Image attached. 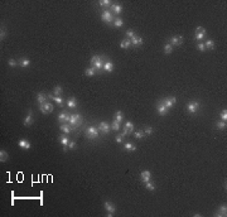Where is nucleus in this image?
Returning a JSON list of instances; mask_svg holds the SVG:
<instances>
[{
  "instance_id": "1",
  "label": "nucleus",
  "mask_w": 227,
  "mask_h": 217,
  "mask_svg": "<svg viewBox=\"0 0 227 217\" xmlns=\"http://www.w3.org/2000/svg\"><path fill=\"white\" fill-rule=\"evenodd\" d=\"M90 63H91V66L94 67L96 71H102L104 69V61H102V57L98 54H95L91 57V60H90Z\"/></svg>"
},
{
  "instance_id": "2",
  "label": "nucleus",
  "mask_w": 227,
  "mask_h": 217,
  "mask_svg": "<svg viewBox=\"0 0 227 217\" xmlns=\"http://www.w3.org/2000/svg\"><path fill=\"white\" fill-rule=\"evenodd\" d=\"M114 15H112V13H111V10H107V9H105L102 13H101V20H102L104 23H106V24H112L114 23Z\"/></svg>"
},
{
  "instance_id": "3",
  "label": "nucleus",
  "mask_w": 227,
  "mask_h": 217,
  "mask_svg": "<svg viewBox=\"0 0 227 217\" xmlns=\"http://www.w3.org/2000/svg\"><path fill=\"white\" fill-rule=\"evenodd\" d=\"M69 125L72 129H76L77 126H80L81 122H82V118H81L80 114H72L71 118H69Z\"/></svg>"
},
{
  "instance_id": "4",
  "label": "nucleus",
  "mask_w": 227,
  "mask_h": 217,
  "mask_svg": "<svg viewBox=\"0 0 227 217\" xmlns=\"http://www.w3.org/2000/svg\"><path fill=\"white\" fill-rule=\"evenodd\" d=\"M53 110H54L53 105H52L51 102H48V101H46L44 104L39 105V111H40L42 114H44V115H48V114L53 112Z\"/></svg>"
},
{
  "instance_id": "5",
  "label": "nucleus",
  "mask_w": 227,
  "mask_h": 217,
  "mask_svg": "<svg viewBox=\"0 0 227 217\" xmlns=\"http://www.w3.org/2000/svg\"><path fill=\"white\" fill-rule=\"evenodd\" d=\"M98 129L95 128V126H88L86 129V136L88 138V139H97L98 138Z\"/></svg>"
},
{
  "instance_id": "6",
  "label": "nucleus",
  "mask_w": 227,
  "mask_h": 217,
  "mask_svg": "<svg viewBox=\"0 0 227 217\" xmlns=\"http://www.w3.org/2000/svg\"><path fill=\"white\" fill-rule=\"evenodd\" d=\"M104 207H105V211L107 212V216L109 217H112L114 216V213L116 212V207H115V204L114 203H111L110 201H106L104 203Z\"/></svg>"
},
{
  "instance_id": "7",
  "label": "nucleus",
  "mask_w": 227,
  "mask_h": 217,
  "mask_svg": "<svg viewBox=\"0 0 227 217\" xmlns=\"http://www.w3.org/2000/svg\"><path fill=\"white\" fill-rule=\"evenodd\" d=\"M199 110V102L198 101H191L187 105V111L189 114H197Z\"/></svg>"
},
{
  "instance_id": "8",
  "label": "nucleus",
  "mask_w": 227,
  "mask_h": 217,
  "mask_svg": "<svg viewBox=\"0 0 227 217\" xmlns=\"http://www.w3.org/2000/svg\"><path fill=\"white\" fill-rule=\"evenodd\" d=\"M156 111H158V114H159L160 116H165V115L168 114V111H169V108L165 106V105L163 104L162 101H159L158 105H156Z\"/></svg>"
},
{
  "instance_id": "9",
  "label": "nucleus",
  "mask_w": 227,
  "mask_h": 217,
  "mask_svg": "<svg viewBox=\"0 0 227 217\" xmlns=\"http://www.w3.org/2000/svg\"><path fill=\"white\" fill-rule=\"evenodd\" d=\"M206 34H207V30L199 25V27H197V32H196V34H194V38H196L197 40H202L203 38L206 37Z\"/></svg>"
},
{
  "instance_id": "10",
  "label": "nucleus",
  "mask_w": 227,
  "mask_h": 217,
  "mask_svg": "<svg viewBox=\"0 0 227 217\" xmlns=\"http://www.w3.org/2000/svg\"><path fill=\"white\" fill-rule=\"evenodd\" d=\"M183 43V37L182 36H173L169 38V44H172L173 47L177 46H182Z\"/></svg>"
},
{
  "instance_id": "11",
  "label": "nucleus",
  "mask_w": 227,
  "mask_h": 217,
  "mask_svg": "<svg viewBox=\"0 0 227 217\" xmlns=\"http://www.w3.org/2000/svg\"><path fill=\"white\" fill-rule=\"evenodd\" d=\"M162 102L168 108H172L173 107V105L177 102V99L174 97V96H169V97H165L164 100H162Z\"/></svg>"
},
{
  "instance_id": "12",
  "label": "nucleus",
  "mask_w": 227,
  "mask_h": 217,
  "mask_svg": "<svg viewBox=\"0 0 227 217\" xmlns=\"http://www.w3.org/2000/svg\"><path fill=\"white\" fill-rule=\"evenodd\" d=\"M133 131H134V124H133L131 121H126V122H125V126H124V131H123V134H121V135L126 136L127 134L133 133Z\"/></svg>"
},
{
  "instance_id": "13",
  "label": "nucleus",
  "mask_w": 227,
  "mask_h": 217,
  "mask_svg": "<svg viewBox=\"0 0 227 217\" xmlns=\"http://www.w3.org/2000/svg\"><path fill=\"white\" fill-rule=\"evenodd\" d=\"M97 129L101 131V133H104V134H109V133H110V130H111V128H110V125L107 124L106 121H101L100 124H98Z\"/></svg>"
},
{
  "instance_id": "14",
  "label": "nucleus",
  "mask_w": 227,
  "mask_h": 217,
  "mask_svg": "<svg viewBox=\"0 0 227 217\" xmlns=\"http://www.w3.org/2000/svg\"><path fill=\"white\" fill-rule=\"evenodd\" d=\"M33 112H32V110H29L28 111V114H27V116H25V119H24V121H23V124L25 125V126H30L32 124H33Z\"/></svg>"
},
{
  "instance_id": "15",
  "label": "nucleus",
  "mask_w": 227,
  "mask_h": 217,
  "mask_svg": "<svg viewBox=\"0 0 227 217\" xmlns=\"http://www.w3.org/2000/svg\"><path fill=\"white\" fill-rule=\"evenodd\" d=\"M59 143L63 145V152H67L68 150V143H69V139L67 138L66 135H59Z\"/></svg>"
},
{
  "instance_id": "16",
  "label": "nucleus",
  "mask_w": 227,
  "mask_h": 217,
  "mask_svg": "<svg viewBox=\"0 0 227 217\" xmlns=\"http://www.w3.org/2000/svg\"><path fill=\"white\" fill-rule=\"evenodd\" d=\"M18 145H19V148L23 149V150H29V149H30V146H32V144L28 142L27 139H20L19 142H18Z\"/></svg>"
},
{
  "instance_id": "17",
  "label": "nucleus",
  "mask_w": 227,
  "mask_h": 217,
  "mask_svg": "<svg viewBox=\"0 0 227 217\" xmlns=\"http://www.w3.org/2000/svg\"><path fill=\"white\" fill-rule=\"evenodd\" d=\"M69 118H71V115H69L68 112H61L59 115H58V121H59L61 124H66V122L69 121Z\"/></svg>"
},
{
  "instance_id": "18",
  "label": "nucleus",
  "mask_w": 227,
  "mask_h": 217,
  "mask_svg": "<svg viewBox=\"0 0 227 217\" xmlns=\"http://www.w3.org/2000/svg\"><path fill=\"white\" fill-rule=\"evenodd\" d=\"M140 179L143 183H146V182H149L151 179V173L149 171H143L140 173Z\"/></svg>"
},
{
  "instance_id": "19",
  "label": "nucleus",
  "mask_w": 227,
  "mask_h": 217,
  "mask_svg": "<svg viewBox=\"0 0 227 217\" xmlns=\"http://www.w3.org/2000/svg\"><path fill=\"white\" fill-rule=\"evenodd\" d=\"M47 97H48V95H46V93H43V92H38L37 93V102H38V105L44 104V102L47 101Z\"/></svg>"
},
{
  "instance_id": "20",
  "label": "nucleus",
  "mask_w": 227,
  "mask_h": 217,
  "mask_svg": "<svg viewBox=\"0 0 227 217\" xmlns=\"http://www.w3.org/2000/svg\"><path fill=\"white\" fill-rule=\"evenodd\" d=\"M121 11H123V7H121L120 4H115V3H114L111 5V13L119 15V14H121Z\"/></svg>"
},
{
  "instance_id": "21",
  "label": "nucleus",
  "mask_w": 227,
  "mask_h": 217,
  "mask_svg": "<svg viewBox=\"0 0 227 217\" xmlns=\"http://www.w3.org/2000/svg\"><path fill=\"white\" fill-rule=\"evenodd\" d=\"M214 215L218 216V217H225L227 215V207H226V204H222V206L218 208V211L214 213Z\"/></svg>"
},
{
  "instance_id": "22",
  "label": "nucleus",
  "mask_w": 227,
  "mask_h": 217,
  "mask_svg": "<svg viewBox=\"0 0 227 217\" xmlns=\"http://www.w3.org/2000/svg\"><path fill=\"white\" fill-rule=\"evenodd\" d=\"M131 44L134 46V47H140L141 44H143V38L141 37H139V36H136V37H134V38H131Z\"/></svg>"
},
{
  "instance_id": "23",
  "label": "nucleus",
  "mask_w": 227,
  "mask_h": 217,
  "mask_svg": "<svg viewBox=\"0 0 227 217\" xmlns=\"http://www.w3.org/2000/svg\"><path fill=\"white\" fill-rule=\"evenodd\" d=\"M104 71L105 72H112L114 71V63L111 62V61L104 62Z\"/></svg>"
},
{
  "instance_id": "24",
  "label": "nucleus",
  "mask_w": 227,
  "mask_h": 217,
  "mask_svg": "<svg viewBox=\"0 0 227 217\" xmlns=\"http://www.w3.org/2000/svg\"><path fill=\"white\" fill-rule=\"evenodd\" d=\"M18 64H19L20 67H22V68H27L29 64H30V61H29L28 58H25V57H22V58L19 60Z\"/></svg>"
},
{
  "instance_id": "25",
  "label": "nucleus",
  "mask_w": 227,
  "mask_h": 217,
  "mask_svg": "<svg viewBox=\"0 0 227 217\" xmlns=\"http://www.w3.org/2000/svg\"><path fill=\"white\" fill-rule=\"evenodd\" d=\"M67 106L69 108H76L77 107V99L76 97H69L67 100Z\"/></svg>"
},
{
  "instance_id": "26",
  "label": "nucleus",
  "mask_w": 227,
  "mask_h": 217,
  "mask_svg": "<svg viewBox=\"0 0 227 217\" xmlns=\"http://www.w3.org/2000/svg\"><path fill=\"white\" fill-rule=\"evenodd\" d=\"M49 99H53V101H56L61 107H63V97L62 96H54V95H48Z\"/></svg>"
},
{
  "instance_id": "27",
  "label": "nucleus",
  "mask_w": 227,
  "mask_h": 217,
  "mask_svg": "<svg viewBox=\"0 0 227 217\" xmlns=\"http://www.w3.org/2000/svg\"><path fill=\"white\" fill-rule=\"evenodd\" d=\"M130 46H131V40H130L129 38H125V39L121 40V43H120V47L124 49H129Z\"/></svg>"
},
{
  "instance_id": "28",
  "label": "nucleus",
  "mask_w": 227,
  "mask_h": 217,
  "mask_svg": "<svg viewBox=\"0 0 227 217\" xmlns=\"http://www.w3.org/2000/svg\"><path fill=\"white\" fill-rule=\"evenodd\" d=\"M96 73H97V71H96L94 67H90V68L85 69V76H87V77H94Z\"/></svg>"
},
{
  "instance_id": "29",
  "label": "nucleus",
  "mask_w": 227,
  "mask_h": 217,
  "mask_svg": "<svg viewBox=\"0 0 227 217\" xmlns=\"http://www.w3.org/2000/svg\"><path fill=\"white\" fill-rule=\"evenodd\" d=\"M112 25H114L115 28H121V27L124 25V20L121 19V18H115V19H114Z\"/></svg>"
},
{
  "instance_id": "30",
  "label": "nucleus",
  "mask_w": 227,
  "mask_h": 217,
  "mask_svg": "<svg viewBox=\"0 0 227 217\" xmlns=\"http://www.w3.org/2000/svg\"><path fill=\"white\" fill-rule=\"evenodd\" d=\"M61 131L62 133H65V134H69L72 131V128L69 126V125H67V124H61Z\"/></svg>"
},
{
  "instance_id": "31",
  "label": "nucleus",
  "mask_w": 227,
  "mask_h": 217,
  "mask_svg": "<svg viewBox=\"0 0 227 217\" xmlns=\"http://www.w3.org/2000/svg\"><path fill=\"white\" fill-rule=\"evenodd\" d=\"M124 149L126 152H135L136 150V146L134 145V144H131V143H125V144H124Z\"/></svg>"
},
{
  "instance_id": "32",
  "label": "nucleus",
  "mask_w": 227,
  "mask_h": 217,
  "mask_svg": "<svg viewBox=\"0 0 227 217\" xmlns=\"http://www.w3.org/2000/svg\"><path fill=\"white\" fill-rule=\"evenodd\" d=\"M114 120L115 121H117V122H123L124 121V115H123V112L121 111H116V114H115V118H114Z\"/></svg>"
},
{
  "instance_id": "33",
  "label": "nucleus",
  "mask_w": 227,
  "mask_h": 217,
  "mask_svg": "<svg viewBox=\"0 0 227 217\" xmlns=\"http://www.w3.org/2000/svg\"><path fill=\"white\" fill-rule=\"evenodd\" d=\"M8 158H9V155H8V153L4 150V149H1V150H0V162H1V163L7 162Z\"/></svg>"
},
{
  "instance_id": "34",
  "label": "nucleus",
  "mask_w": 227,
  "mask_h": 217,
  "mask_svg": "<svg viewBox=\"0 0 227 217\" xmlns=\"http://www.w3.org/2000/svg\"><path fill=\"white\" fill-rule=\"evenodd\" d=\"M62 92H63V89L59 86V85H57V86L53 87V95L54 96H61V95H62Z\"/></svg>"
},
{
  "instance_id": "35",
  "label": "nucleus",
  "mask_w": 227,
  "mask_h": 217,
  "mask_svg": "<svg viewBox=\"0 0 227 217\" xmlns=\"http://www.w3.org/2000/svg\"><path fill=\"white\" fill-rule=\"evenodd\" d=\"M133 134H134L135 139H143V138H144V131L143 130H134Z\"/></svg>"
},
{
  "instance_id": "36",
  "label": "nucleus",
  "mask_w": 227,
  "mask_h": 217,
  "mask_svg": "<svg viewBox=\"0 0 227 217\" xmlns=\"http://www.w3.org/2000/svg\"><path fill=\"white\" fill-rule=\"evenodd\" d=\"M214 42L213 40H211V39H207L205 42V47H206V49H214Z\"/></svg>"
},
{
  "instance_id": "37",
  "label": "nucleus",
  "mask_w": 227,
  "mask_h": 217,
  "mask_svg": "<svg viewBox=\"0 0 227 217\" xmlns=\"http://www.w3.org/2000/svg\"><path fill=\"white\" fill-rule=\"evenodd\" d=\"M173 48H174L173 46L169 44V43H167V44L164 46V49H163V51H164L165 54H169V53H172V52H173Z\"/></svg>"
},
{
  "instance_id": "38",
  "label": "nucleus",
  "mask_w": 227,
  "mask_h": 217,
  "mask_svg": "<svg viewBox=\"0 0 227 217\" xmlns=\"http://www.w3.org/2000/svg\"><path fill=\"white\" fill-rule=\"evenodd\" d=\"M145 188L149 189V191H155V189H156V186H155L154 183H151V182L149 181V182H146V183H145Z\"/></svg>"
},
{
  "instance_id": "39",
  "label": "nucleus",
  "mask_w": 227,
  "mask_h": 217,
  "mask_svg": "<svg viewBox=\"0 0 227 217\" xmlns=\"http://www.w3.org/2000/svg\"><path fill=\"white\" fill-rule=\"evenodd\" d=\"M216 126H217V129H220V130H223V129H226L227 124H226V121H222V120H220V121H217Z\"/></svg>"
},
{
  "instance_id": "40",
  "label": "nucleus",
  "mask_w": 227,
  "mask_h": 217,
  "mask_svg": "<svg viewBox=\"0 0 227 217\" xmlns=\"http://www.w3.org/2000/svg\"><path fill=\"white\" fill-rule=\"evenodd\" d=\"M120 126H121L120 122H117V121H115V120H114L112 124H111V129H114L115 131H117V130H120Z\"/></svg>"
},
{
  "instance_id": "41",
  "label": "nucleus",
  "mask_w": 227,
  "mask_h": 217,
  "mask_svg": "<svg viewBox=\"0 0 227 217\" xmlns=\"http://www.w3.org/2000/svg\"><path fill=\"white\" fill-rule=\"evenodd\" d=\"M5 38H7V29H5V27H1V29H0V39L4 40Z\"/></svg>"
},
{
  "instance_id": "42",
  "label": "nucleus",
  "mask_w": 227,
  "mask_h": 217,
  "mask_svg": "<svg viewBox=\"0 0 227 217\" xmlns=\"http://www.w3.org/2000/svg\"><path fill=\"white\" fill-rule=\"evenodd\" d=\"M143 131H144V134H146V135H151V134L154 133V129L151 126H146L143 129Z\"/></svg>"
},
{
  "instance_id": "43",
  "label": "nucleus",
  "mask_w": 227,
  "mask_h": 217,
  "mask_svg": "<svg viewBox=\"0 0 227 217\" xmlns=\"http://www.w3.org/2000/svg\"><path fill=\"white\" fill-rule=\"evenodd\" d=\"M98 4H100L101 7H104V8H107V7H110V5H111V3H110L109 0H100V1H98Z\"/></svg>"
},
{
  "instance_id": "44",
  "label": "nucleus",
  "mask_w": 227,
  "mask_h": 217,
  "mask_svg": "<svg viewBox=\"0 0 227 217\" xmlns=\"http://www.w3.org/2000/svg\"><path fill=\"white\" fill-rule=\"evenodd\" d=\"M220 118H221V120H222V121H226V120H227V110H226V108L221 111Z\"/></svg>"
},
{
  "instance_id": "45",
  "label": "nucleus",
  "mask_w": 227,
  "mask_h": 217,
  "mask_svg": "<svg viewBox=\"0 0 227 217\" xmlns=\"http://www.w3.org/2000/svg\"><path fill=\"white\" fill-rule=\"evenodd\" d=\"M126 37L131 39V38L136 37V34H135V32H134V30H131V29H127V30H126Z\"/></svg>"
},
{
  "instance_id": "46",
  "label": "nucleus",
  "mask_w": 227,
  "mask_h": 217,
  "mask_svg": "<svg viewBox=\"0 0 227 217\" xmlns=\"http://www.w3.org/2000/svg\"><path fill=\"white\" fill-rule=\"evenodd\" d=\"M197 49H198L199 52H205L206 51V47H205V43H202V42H199L198 44H197Z\"/></svg>"
},
{
  "instance_id": "47",
  "label": "nucleus",
  "mask_w": 227,
  "mask_h": 217,
  "mask_svg": "<svg viewBox=\"0 0 227 217\" xmlns=\"http://www.w3.org/2000/svg\"><path fill=\"white\" fill-rule=\"evenodd\" d=\"M8 64H9L10 67H15L16 64H18V62H16V61L14 60V58H10V60L8 61Z\"/></svg>"
},
{
  "instance_id": "48",
  "label": "nucleus",
  "mask_w": 227,
  "mask_h": 217,
  "mask_svg": "<svg viewBox=\"0 0 227 217\" xmlns=\"http://www.w3.org/2000/svg\"><path fill=\"white\" fill-rule=\"evenodd\" d=\"M76 145H77V144H76L75 140H73V142H69L68 143V149H72V150H73V149L76 148Z\"/></svg>"
},
{
  "instance_id": "49",
  "label": "nucleus",
  "mask_w": 227,
  "mask_h": 217,
  "mask_svg": "<svg viewBox=\"0 0 227 217\" xmlns=\"http://www.w3.org/2000/svg\"><path fill=\"white\" fill-rule=\"evenodd\" d=\"M123 135H121V134H120V135H117V136H116L115 138V140H116V143H119V144H120V143H123Z\"/></svg>"
}]
</instances>
